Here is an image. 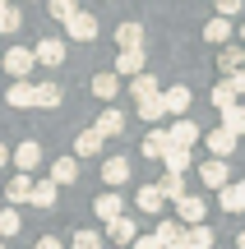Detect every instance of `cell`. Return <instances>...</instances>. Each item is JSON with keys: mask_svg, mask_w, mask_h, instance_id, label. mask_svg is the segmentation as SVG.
<instances>
[{"mask_svg": "<svg viewBox=\"0 0 245 249\" xmlns=\"http://www.w3.org/2000/svg\"><path fill=\"white\" fill-rule=\"evenodd\" d=\"M162 203H167V198H162V189H157V185H144V189H139V208H144L148 217L162 213Z\"/></svg>", "mask_w": 245, "mask_h": 249, "instance_id": "21", "label": "cell"}, {"mask_svg": "<svg viewBox=\"0 0 245 249\" xmlns=\"http://www.w3.org/2000/svg\"><path fill=\"white\" fill-rule=\"evenodd\" d=\"M19 23H23V14H19L14 5H5V9H0V33H19Z\"/></svg>", "mask_w": 245, "mask_h": 249, "instance_id": "37", "label": "cell"}, {"mask_svg": "<svg viewBox=\"0 0 245 249\" xmlns=\"http://www.w3.org/2000/svg\"><path fill=\"white\" fill-rule=\"evenodd\" d=\"M33 107H60V88L56 83H33Z\"/></svg>", "mask_w": 245, "mask_h": 249, "instance_id": "24", "label": "cell"}, {"mask_svg": "<svg viewBox=\"0 0 245 249\" xmlns=\"http://www.w3.org/2000/svg\"><path fill=\"white\" fill-rule=\"evenodd\" d=\"M51 180H56V185H74V180H79V161H74V157L51 161Z\"/></svg>", "mask_w": 245, "mask_h": 249, "instance_id": "20", "label": "cell"}, {"mask_svg": "<svg viewBox=\"0 0 245 249\" xmlns=\"http://www.w3.org/2000/svg\"><path fill=\"white\" fill-rule=\"evenodd\" d=\"M157 189H162V198H171V203H176V198L185 194V176H176V171H167V176L157 180Z\"/></svg>", "mask_w": 245, "mask_h": 249, "instance_id": "30", "label": "cell"}, {"mask_svg": "<svg viewBox=\"0 0 245 249\" xmlns=\"http://www.w3.org/2000/svg\"><path fill=\"white\" fill-rule=\"evenodd\" d=\"M222 129H231L236 139L245 134V107H241V102H236V107H227V111H222Z\"/></svg>", "mask_w": 245, "mask_h": 249, "instance_id": "31", "label": "cell"}, {"mask_svg": "<svg viewBox=\"0 0 245 249\" xmlns=\"http://www.w3.org/2000/svg\"><path fill=\"white\" fill-rule=\"evenodd\" d=\"M102 180H107V185H125L130 180V161L125 157H107L102 161Z\"/></svg>", "mask_w": 245, "mask_h": 249, "instance_id": "18", "label": "cell"}, {"mask_svg": "<svg viewBox=\"0 0 245 249\" xmlns=\"http://www.w3.org/2000/svg\"><path fill=\"white\" fill-rule=\"evenodd\" d=\"M199 180H204V185H213V189H222V185H227V161H222V157H208V161H204V166H199Z\"/></svg>", "mask_w": 245, "mask_h": 249, "instance_id": "9", "label": "cell"}, {"mask_svg": "<svg viewBox=\"0 0 245 249\" xmlns=\"http://www.w3.org/2000/svg\"><path fill=\"white\" fill-rule=\"evenodd\" d=\"M227 83L236 88V97H245V65H241V70H231V74H227Z\"/></svg>", "mask_w": 245, "mask_h": 249, "instance_id": "40", "label": "cell"}, {"mask_svg": "<svg viewBox=\"0 0 245 249\" xmlns=\"http://www.w3.org/2000/svg\"><path fill=\"white\" fill-rule=\"evenodd\" d=\"M0 249H5V245H0Z\"/></svg>", "mask_w": 245, "mask_h": 249, "instance_id": "46", "label": "cell"}, {"mask_svg": "<svg viewBox=\"0 0 245 249\" xmlns=\"http://www.w3.org/2000/svg\"><path fill=\"white\" fill-rule=\"evenodd\" d=\"M176 213H181V222H204V213H208V203H204V198L199 194H181V198H176Z\"/></svg>", "mask_w": 245, "mask_h": 249, "instance_id": "6", "label": "cell"}, {"mask_svg": "<svg viewBox=\"0 0 245 249\" xmlns=\"http://www.w3.org/2000/svg\"><path fill=\"white\" fill-rule=\"evenodd\" d=\"M167 148H171V139H167V129H153V134L144 139V157H148V161H153V157H162Z\"/></svg>", "mask_w": 245, "mask_h": 249, "instance_id": "29", "label": "cell"}, {"mask_svg": "<svg viewBox=\"0 0 245 249\" xmlns=\"http://www.w3.org/2000/svg\"><path fill=\"white\" fill-rule=\"evenodd\" d=\"M167 139H171V148H194V143H199V124H194L190 116H181L171 129H167Z\"/></svg>", "mask_w": 245, "mask_h": 249, "instance_id": "2", "label": "cell"}, {"mask_svg": "<svg viewBox=\"0 0 245 249\" xmlns=\"http://www.w3.org/2000/svg\"><path fill=\"white\" fill-rule=\"evenodd\" d=\"M208 152L227 161L231 152H236V134H231V129H213V134H208Z\"/></svg>", "mask_w": 245, "mask_h": 249, "instance_id": "13", "label": "cell"}, {"mask_svg": "<svg viewBox=\"0 0 245 249\" xmlns=\"http://www.w3.org/2000/svg\"><path fill=\"white\" fill-rule=\"evenodd\" d=\"M116 74H144V46H130L116 55Z\"/></svg>", "mask_w": 245, "mask_h": 249, "instance_id": "16", "label": "cell"}, {"mask_svg": "<svg viewBox=\"0 0 245 249\" xmlns=\"http://www.w3.org/2000/svg\"><path fill=\"white\" fill-rule=\"evenodd\" d=\"M134 97L144 102V97H157V79L153 74H134Z\"/></svg>", "mask_w": 245, "mask_h": 249, "instance_id": "35", "label": "cell"}, {"mask_svg": "<svg viewBox=\"0 0 245 249\" xmlns=\"http://www.w3.org/2000/svg\"><path fill=\"white\" fill-rule=\"evenodd\" d=\"M93 213H97V222H116V217L125 213V198L120 194H102L97 203H93Z\"/></svg>", "mask_w": 245, "mask_h": 249, "instance_id": "12", "label": "cell"}, {"mask_svg": "<svg viewBox=\"0 0 245 249\" xmlns=\"http://www.w3.org/2000/svg\"><path fill=\"white\" fill-rule=\"evenodd\" d=\"M65 33H70L74 42H93V37H97V18H93L88 9H74V14L65 18Z\"/></svg>", "mask_w": 245, "mask_h": 249, "instance_id": "1", "label": "cell"}, {"mask_svg": "<svg viewBox=\"0 0 245 249\" xmlns=\"http://www.w3.org/2000/svg\"><path fill=\"white\" fill-rule=\"evenodd\" d=\"M116 42H120V51L144 46V28H139V23H120V28H116Z\"/></svg>", "mask_w": 245, "mask_h": 249, "instance_id": "25", "label": "cell"}, {"mask_svg": "<svg viewBox=\"0 0 245 249\" xmlns=\"http://www.w3.org/2000/svg\"><path fill=\"white\" fill-rule=\"evenodd\" d=\"M28 194H33V176H9V185H5V198L9 203H28Z\"/></svg>", "mask_w": 245, "mask_h": 249, "instance_id": "15", "label": "cell"}, {"mask_svg": "<svg viewBox=\"0 0 245 249\" xmlns=\"http://www.w3.org/2000/svg\"><path fill=\"white\" fill-rule=\"evenodd\" d=\"M130 245H134V249H162V245H157V235H134Z\"/></svg>", "mask_w": 245, "mask_h": 249, "instance_id": "41", "label": "cell"}, {"mask_svg": "<svg viewBox=\"0 0 245 249\" xmlns=\"http://www.w3.org/2000/svg\"><path fill=\"white\" fill-rule=\"evenodd\" d=\"M236 88H231V83H218V88H213V107H218V111H227V107H236Z\"/></svg>", "mask_w": 245, "mask_h": 249, "instance_id": "34", "label": "cell"}, {"mask_svg": "<svg viewBox=\"0 0 245 249\" xmlns=\"http://www.w3.org/2000/svg\"><path fill=\"white\" fill-rule=\"evenodd\" d=\"M139 116H144L148 124H157V120H162V116H167V107H162V92H157V97H144V102H139Z\"/></svg>", "mask_w": 245, "mask_h": 249, "instance_id": "32", "label": "cell"}, {"mask_svg": "<svg viewBox=\"0 0 245 249\" xmlns=\"http://www.w3.org/2000/svg\"><path fill=\"white\" fill-rule=\"evenodd\" d=\"M33 51H23V46H9L5 51V74H14V79H28L33 74Z\"/></svg>", "mask_w": 245, "mask_h": 249, "instance_id": "3", "label": "cell"}, {"mask_svg": "<svg viewBox=\"0 0 245 249\" xmlns=\"http://www.w3.org/2000/svg\"><path fill=\"white\" fill-rule=\"evenodd\" d=\"M116 92H120V74H116V70H107V74H97V79H93V97L111 102Z\"/></svg>", "mask_w": 245, "mask_h": 249, "instance_id": "17", "label": "cell"}, {"mask_svg": "<svg viewBox=\"0 0 245 249\" xmlns=\"http://www.w3.org/2000/svg\"><path fill=\"white\" fill-rule=\"evenodd\" d=\"M162 107H167V116H185V111H190V88H185V83L167 88L162 92Z\"/></svg>", "mask_w": 245, "mask_h": 249, "instance_id": "7", "label": "cell"}, {"mask_svg": "<svg viewBox=\"0 0 245 249\" xmlns=\"http://www.w3.org/2000/svg\"><path fill=\"white\" fill-rule=\"evenodd\" d=\"M241 9H245V0H218V14L222 18H236Z\"/></svg>", "mask_w": 245, "mask_h": 249, "instance_id": "38", "label": "cell"}, {"mask_svg": "<svg viewBox=\"0 0 245 249\" xmlns=\"http://www.w3.org/2000/svg\"><path fill=\"white\" fill-rule=\"evenodd\" d=\"M5 102L14 111H23V107H33V83L28 79H19V83H9V92H5Z\"/></svg>", "mask_w": 245, "mask_h": 249, "instance_id": "19", "label": "cell"}, {"mask_svg": "<svg viewBox=\"0 0 245 249\" xmlns=\"http://www.w3.org/2000/svg\"><path fill=\"white\" fill-rule=\"evenodd\" d=\"M5 5H9V0H0V9H5Z\"/></svg>", "mask_w": 245, "mask_h": 249, "instance_id": "45", "label": "cell"}, {"mask_svg": "<svg viewBox=\"0 0 245 249\" xmlns=\"http://www.w3.org/2000/svg\"><path fill=\"white\" fill-rule=\"evenodd\" d=\"M162 161H167V171L185 176V171H190V148H167V152H162Z\"/></svg>", "mask_w": 245, "mask_h": 249, "instance_id": "27", "label": "cell"}, {"mask_svg": "<svg viewBox=\"0 0 245 249\" xmlns=\"http://www.w3.org/2000/svg\"><path fill=\"white\" fill-rule=\"evenodd\" d=\"M241 185H245V180H241Z\"/></svg>", "mask_w": 245, "mask_h": 249, "instance_id": "47", "label": "cell"}, {"mask_svg": "<svg viewBox=\"0 0 245 249\" xmlns=\"http://www.w3.org/2000/svg\"><path fill=\"white\" fill-rule=\"evenodd\" d=\"M218 203H222V213H245V185L241 180H227L218 189Z\"/></svg>", "mask_w": 245, "mask_h": 249, "instance_id": "5", "label": "cell"}, {"mask_svg": "<svg viewBox=\"0 0 245 249\" xmlns=\"http://www.w3.org/2000/svg\"><path fill=\"white\" fill-rule=\"evenodd\" d=\"M33 60H37V65H51V70H56V65L65 60V42H60V37H42V42L33 46Z\"/></svg>", "mask_w": 245, "mask_h": 249, "instance_id": "4", "label": "cell"}, {"mask_svg": "<svg viewBox=\"0 0 245 249\" xmlns=\"http://www.w3.org/2000/svg\"><path fill=\"white\" fill-rule=\"evenodd\" d=\"M70 249H102V235H97V231H74Z\"/></svg>", "mask_w": 245, "mask_h": 249, "instance_id": "36", "label": "cell"}, {"mask_svg": "<svg viewBox=\"0 0 245 249\" xmlns=\"http://www.w3.org/2000/svg\"><path fill=\"white\" fill-rule=\"evenodd\" d=\"M74 148H79V157H97V152H102V134L97 129H83L79 139H74Z\"/></svg>", "mask_w": 245, "mask_h": 249, "instance_id": "26", "label": "cell"}, {"mask_svg": "<svg viewBox=\"0 0 245 249\" xmlns=\"http://www.w3.org/2000/svg\"><path fill=\"white\" fill-rule=\"evenodd\" d=\"M51 14H56V18H60V23H65V18L74 14V0H51Z\"/></svg>", "mask_w": 245, "mask_h": 249, "instance_id": "39", "label": "cell"}, {"mask_svg": "<svg viewBox=\"0 0 245 249\" xmlns=\"http://www.w3.org/2000/svg\"><path fill=\"white\" fill-rule=\"evenodd\" d=\"M28 203L51 208V203H56V180H33V194H28Z\"/></svg>", "mask_w": 245, "mask_h": 249, "instance_id": "22", "label": "cell"}, {"mask_svg": "<svg viewBox=\"0 0 245 249\" xmlns=\"http://www.w3.org/2000/svg\"><path fill=\"white\" fill-rule=\"evenodd\" d=\"M93 129H97L102 139H120V129H125V116L111 107V111H102V116H97V124H93Z\"/></svg>", "mask_w": 245, "mask_h": 249, "instance_id": "14", "label": "cell"}, {"mask_svg": "<svg viewBox=\"0 0 245 249\" xmlns=\"http://www.w3.org/2000/svg\"><path fill=\"white\" fill-rule=\"evenodd\" d=\"M241 65H245V51H241V46H222L218 70H222V74H231V70H241Z\"/></svg>", "mask_w": 245, "mask_h": 249, "instance_id": "33", "label": "cell"}, {"mask_svg": "<svg viewBox=\"0 0 245 249\" xmlns=\"http://www.w3.org/2000/svg\"><path fill=\"white\" fill-rule=\"evenodd\" d=\"M157 245L162 249H185V226L181 222H157Z\"/></svg>", "mask_w": 245, "mask_h": 249, "instance_id": "11", "label": "cell"}, {"mask_svg": "<svg viewBox=\"0 0 245 249\" xmlns=\"http://www.w3.org/2000/svg\"><path fill=\"white\" fill-rule=\"evenodd\" d=\"M134 235H139V226L130 222L125 213H120L116 222H107V240H111V245H130V240H134Z\"/></svg>", "mask_w": 245, "mask_h": 249, "instance_id": "10", "label": "cell"}, {"mask_svg": "<svg viewBox=\"0 0 245 249\" xmlns=\"http://www.w3.org/2000/svg\"><path fill=\"white\" fill-rule=\"evenodd\" d=\"M236 249H245V231H241V240H236Z\"/></svg>", "mask_w": 245, "mask_h": 249, "instance_id": "44", "label": "cell"}, {"mask_svg": "<svg viewBox=\"0 0 245 249\" xmlns=\"http://www.w3.org/2000/svg\"><path fill=\"white\" fill-rule=\"evenodd\" d=\"M23 231V217H19V208H0V240H9V235Z\"/></svg>", "mask_w": 245, "mask_h": 249, "instance_id": "23", "label": "cell"}, {"mask_svg": "<svg viewBox=\"0 0 245 249\" xmlns=\"http://www.w3.org/2000/svg\"><path fill=\"white\" fill-rule=\"evenodd\" d=\"M204 37H208V42H218V46H227V37H231V18H208V28H204Z\"/></svg>", "mask_w": 245, "mask_h": 249, "instance_id": "28", "label": "cell"}, {"mask_svg": "<svg viewBox=\"0 0 245 249\" xmlns=\"http://www.w3.org/2000/svg\"><path fill=\"white\" fill-rule=\"evenodd\" d=\"M33 249H65V245H60V240H56V235H42V240H37Z\"/></svg>", "mask_w": 245, "mask_h": 249, "instance_id": "42", "label": "cell"}, {"mask_svg": "<svg viewBox=\"0 0 245 249\" xmlns=\"http://www.w3.org/2000/svg\"><path fill=\"white\" fill-rule=\"evenodd\" d=\"M14 166L23 171V176H28V171H37V166H42V148H37L33 139H28V143H19V148H14Z\"/></svg>", "mask_w": 245, "mask_h": 249, "instance_id": "8", "label": "cell"}, {"mask_svg": "<svg viewBox=\"0 0 245 249\" xmlns=\"http://www.w3.org/2000/svg\"><path fill=\"white\" fill-rule=\"evenodd\" d=\"M5 161H9V148H5V143H0V166H5Z\"/></svg>", "mask_w": 245, "mask_h": 249, "instance_id": "43", "label": "cell"}]
</instances>
